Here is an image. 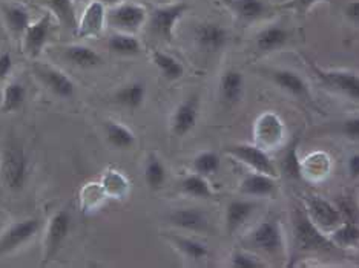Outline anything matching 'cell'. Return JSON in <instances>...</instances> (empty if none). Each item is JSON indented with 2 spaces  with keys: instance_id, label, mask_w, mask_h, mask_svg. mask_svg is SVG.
<instances>
[{
  "instance_id": "6da1fadb",
  "label": "cell",
  "mask_w": 359,
  "mask_h": 268,
  "mask_svg": "<svg viewBox=\"0 0 359 268\" xmlns=\"http://www.w3.org/2000/svg\"><path fill=\"white\" fill-rule=\"evenodd\" d=\"M31 175V162L27 150L15 141L6 143L0 152V181L10 192H20Z\"/></svg>"
},
{
  "instance_id": "7a4b0ae2",
  "label": "cell",
  "mask_w": 359,
  "mask_h": 268,
  "mask_svg": "<svg viewBox=\"0 0 359 268\" xmlns=\"http://www.w3.org/2000/svg\"><path fill=\"white\" fill-rule=\"evenodd\" d=\"M293 229V251L295 253H309V251H332L338 248L330 241L329 237H324L320 227L312 218L309 216L306 209H295L292 215Z\"/></svg>"
},
{
  "instance_id": "3957f363",
  "label": "cell",
  "mask_w": 359,
  "mask_h": 268,
  "mask_svg": "<svg viewBox=\"0 0 359 268\" xmlns=\"http://www.w3.org/2000/svg\"><path fill=\"white\" fill-rule=\"evenodd\" d=\"M306 62L323 87L359 104V74L348 69H324L310 59Z\"/></svg>"
},
{
  "instance_id": "277c9868",
  "label": "cell",
  "mask_w": 359,
  "mask_h": 268,
  "mask_svg": "<svg viewBox=\"0 0 359 268\" xmlns=\"http://www.w3.org/2000/svg\"><path fill=\"white\" fill-rule=\"evenodd\" d=\"M191 10L186 2H169L157 5L148 15L149 28L155 36L170 42L174 38L178 22Z\"/></svg>"
},
{
  "instance_id": "5b68a950",
  "label": "cell",
  "mask_w": 359,
  "mask_h": 268,
  "mask_svg": "<svg viewBox=\"0 0 359 268\" xmlns=\"http://www.w3.org/2000/svg\"><path fill=\"white\" fill-rule=\"evenodd\" d=\"M148 10L140 3L121 2L108 10V27L118 32L137 34L148 23Z\"/></svg>"
},
{
  "instance_id": "8992f818",
  "label": "cell",
  "mask_w": 359,
  "mask_h": 268,
  "mask_svg": "<svg viewBox=\"0 0 359 268\" xmlns=\"http://www.w3.org/2000/svg\"><path fill=\"white\" fill-rule=\"evenodd\" d=\"M248 244L263 253L278 256L284 251V234L276 218H267L249 233Z\"/></svg>"
},
{
  "instance_id": "52a82bcc",
  "label": "cell",
  "mask_w": 359,
  "mask_h": 268,
  "mask_svg": "<svg viewBox=\"0 0 359 268\" xmlns=\"http://www.w3.org/2000/svg\"><path fill=\"white\" fill-rule=\"evenodd\" d=\"M226 152L235 160L243 162L244 166L250 167L254 172L266 174L273 178L280 175L278 169H276V164L272 161V158L269 157L266 150L263 148H259V146L240 143V144L229 146V148L226 149Z\"/></svg>"
},
{
  "instance_id": "ba28073f",
  "label": "cell",
  "mask_w": 359,
  "mask_h": 268,
  "mask_svg": "<svg viewBox=\"0 0 359 268\" xmlns=\"http://www.w3.org/2000/svg\"><path fill=\"white\" fill-rule=\"evenodd\" d=\"M40 230V221L36 218H27L11 224L0 234V256L14 253L36 237Z\"/></svg>"
},
{
  "instance_id": "9c48e42d",
  "label": "cell",
  "mask_w": 359,
  "mask_h": 268,
  "mask_svg": "<svg viewBox=\"0 0 359 268\" xmlns=\"http://www.w3.org/2000/svg\"><path fill=\"white\" fill-rule=\"evenodd\" d=\"M72 218L68 210H59L50 219L45 233V244H43V264L53 261V258L59 253L67 241L69 230H71Z\"/></svg>"
},
{
  "instance_id": "30bf717a",
  "label": "cell",
  "mask_w": 359,
  "mask_h": 268,
  "mask_svg": "<svg viewBox=\"0 0 359 268\" xmlns=\"http://www.w3.org/2000/svg\"><path fill=\"white\" fill-rule=\"evenodd\" d=\"M263 76L271 80L275 86H278L283 92L295 97L297 100L312 103V94H310L307 81L298 72L284 68H273L263 69Z\"/></svg>"
},
{
  "instance_id": "8fae6325",
  "label": "cell",
  "mask_w": 359,
  "mask_h": 268,
  "mask_svg": "<svg viewBox=\"0 0 359 268\" xmlns=\"http://www.w3.org/2000/svg\"><path fill=\"white\" fill-rule=\"evenodd\" d=\"M53 29V14L46 13L36 22H31V25L23 34V51L29 59H39L40 54L45 50L48 38L51 36Z\"/></svg>"
},
{
  "instance_id": "7c38bea8",
  "label": "cell",
  "mask_w": 359,
  "mask_h": 268,
  "mask_svg": "<svg viewBox=\"0 0 359 268\" xmlns=\"http://www.w3.org/2000/svg\"><path fill=\"white\" fill-rule=\"evenodd\" d=\"M108 25V10L102 0H91L77 22V36L80 38L99 37Z\"/></svg>"
},
{
  "instance_id": "4fadbf2b",
  "label": "cell",
  "mask_w": 359,
  "mask_h": 268,
  "mask_svg": "<svg viewBox=\"0 0 359 268\" xmlns=\"http://www.w3.org/2000/svg\"><path fill=\"white\" fill-rule=\"evenodd\" d=\"M229 31L217 22H201L194 28V40L201 51L218 52L229 43Z\"/></svg>"
},
{
  "instance_id": "5bb4252c",
  "label": "cell",
  "mask_w": 359,
  "mask_h": 268,
  "mask_svg": "<svg viewBox=\"0 0 359 268\" xmlns=\"http://www.w3.org/2000/svg\"><path fill=\"white\" fill-rule=\"evenodd\" d=\"M34 72L39 80L45 85V87L50 89L54 95L60 97V99H71V97H74L76 83L59 68L46 63H37L34 64Z\"/></svg>"
},
{
  "instance_id": "9a60e30c",
  "label": "cell",
  "mask_w": 359,
  "mask_h": 268,
  "mask_svg": "<svg viewBox=\"0 0 359 268\" xmlns=\"http://www.w3.org/2000/svg\"><path fill=\"white\" fill-rule=\"evenodd\" d=\"M200 117V97L191 95L175 108L170 118V131L177 136H184L197 126Z\"/></svg>"
},
{
  "instance_id": "2e32d148",
  "label": "cell",
  "mask_w": 359,
  "mask_h": 268,
  "mask_svg": "<svg viewBox=\"0 0 359 268\" xmlns=\"http://www.w3.org/2000/svg\"><path fill=\"white\" fill-rule=\"evenodd\" d=\"M304 202L309 216L320 229H337L342 223L339 210L325 198L310 195V197H304Z\"/></svg>"
},
{
  "instance_id": "e0dca14e",
  "label": "cell",
  "mask_w": 359,
  "mask_h": 268,
  "mask_svg": "<svg viewBox=\"0 0 359 268\" xmlns=\"http://www.w3.org/2000/svg\"><path fill=\"white\" fill-rule=\"evenodd\" d=\"M229 11L236 22L243 25H249L259 19H263L269 11L266 0H217Z\"/></svg>"
},
{
  "instance_id": "ac0fdd59",
  "label": "cell",
  "mask_w": 359,
  "mask_h": 268,
  "mask_svg": "<svg viewBox=\"0 0 359 268\" xmlns=\"http://www.w3.org/2000/svg\"><path fill=\"white\" fill-rule=\"evenodd\" d=\"M0 14H2L6 29L15 38H22L32 22L25 3L15 2V0L0 3Z\"/></svg>"
},
{
  "instance_id": "d6986e66",
  "label": "cell",
  "mask_w": 359,
  "mask_h": 268,
  "mask_svg": "<svg viewBox=\"0 0 359 268\" xmlns=\"http://www.w3.org/2000/svg\"><path fill=\"white\" fill-rule=\"evenodd\" d=\"M168 223L186 232H205L209 229L208 215L195 207L174 209L168 215Z\"/></svg>"
},
{
  "instance_id": "ffe728a7",
  "label": "cell",
  "mask_w": 359,
  "mask_h": 268,
  "mask_svg": "<svg viewBox=\"0 0 359 268\" xmlns=\"http://www.w3.org/2000/svg\"><path fill=\"white\" fill-rule=\"evenodd\" d=\"M255 135L257 143L259 148L267 149L272 148L276 143L283 140L284 135V126L280 117L273 112H266L261 115L257 121L255 126Z\"/></svg>"
},
{
  "instance_id": "44dd1931",
  "label": "cell",
  "mask_w": 359,
  "mask_h": 268,
  "mask_svg": "<svg viewBox=\"0 0 359 268\" xmlns=\"http://www.w3.org/2000/svg\"><path fill=\"white\" fill-rule=\"evenodd\" d=\"M290 40V31L280 25V23H272L266 28L261 29L255 37L257 52L261 55L271 54L281 50Z\"/></svg>"
},
{
  "instance_id": "7402d4cb",
  "label": "cell",
  "mask_w": 359,
  "mask_h": 268,
  "mask_svg": "<svg viewBox=\"0 0 359 268\" xmlns=\"http://www.w3.org/2000/svg\"><path fill=\"white\" fill-rule=\"evenodd\" d=\"M258 204L254 199H232L226 207V230L229 234L238 232L254 216Z\"/></svg>"
},
{
  "instance_id": "603a6c76",
  "label": "cell",
  "mask_w": 359,
  "mask_h": 268,
  "mask_svg": "<svg viewBox=\"0 0 359 268\" xmlns=\"http://www.w3.org/2000/svg\"><path fill=\"white\" fill-rule=\"evenodd\" d=\"M276 190L275 178L266 174L250 172L243 176L240 183V193L244 197H255V198H266L271 197Z\"/></svg>"
},
{
  "instance_id": "cb8c5ba5",
  "label": "cell",
  "mask_w": 359,
  "mask_h": 268,
  "mask_svg": "<svg viewBox=\"0 0 359 268\" xmlns=\"http://www.w3.org/2000/svg\"><path fill=\"white\" fill-rule=\"evenodd\" d=\"M244 77L240 71L227 69L219 78V95L224 103L235 104L243 99Z\"/></svg>"
},
{
  "instance_id": "d4e9b609",
  "label": "cell",
  "mask_w": 359,
  "mask_h": 268,
  "mask_svg": "<svg viewBox=\"0 0 359 268\" xmlns=\"http://www.w3.org/2000/svg\"><path fill=\"white\" fill-rule=\"evenodd\" d=\"M104 135H106V138H108L111 146H114L116 149H121V150H128L130 148H134L137 143L135 134L130 131L126 125L120 123V121H116V120L106 121Z\"/></svg>"
},
{
  "instance_id": "484cf974",
  "label": "cell",
  "mask_w": 359,
  "mask_h": 268,
  "mask_svg": "<svg viewBox=\"0 0 359 268\" xmlns=\"http://www.w3.org/2000/svg\"><path fill=\"white\" fill-rule=\"evenodd\" d=\"M63 54L69 63L83 69L97 68L102 64V55L86 45H68Z\"/></svg>"
},
{
  "instance_id": "4316f807",
  "label": "cell",
  "mask_w": 359,
  "mask_h": 268,
  "mask_svg": "<svg viewBox=\"0 0 359 268\" xmlns=\"http://www.w3.org/2000/svg\"><path fill=\"white\" fill-rule=\"evenodd\" d=\"M298 146H299V135L293 136L292 140L285 146V149L281 152L278 158V174H284L292 180H299L301 178V164L298 160Z\"/></svg>"
},
{
  "instance_id": "83f0119b",
  "label": "cell",
  "mask_w": 359,
  "mask_h": 268,
  "mask_svg": "<svg viewBox=\"0 0 359 268\" xmlns=\"http://www.w3.org/2000/svg\"><path fill=\"white\" fill-rule=\"evenodd\" d=\"M151 60L155 64V68L160 71V74L169 81H177L184 76V66L183 63L174 55H170L165 51L152 50L151 51Z\"/></svg>"
},
{
  "instance_id": "f1b7e54d",
  "label": "cell",
  "mask_w": 359,
  "mask_h": 268,
  "mask_svg": "<svg viewBox=\"0 0 359 268\" xmlns=\"http://www.w3.org/2000/svg\"><path fill=\"white\" fill-rule=\"evenodd\" d=\"M106 197L114 199H123L129 193V181L123 172L117 169L104 170L100 180Z\"/></svg>"
},
{
  "instance_id": "f546056e",
  "label": "cell",
  "mask_w": 359,
  "mask_h": 268,
  "mask_svg": "<svg viewBox=\"0 0 359 268\" xmlns=\"http://www.w3.org/2000/svg\"><path fill=\"white\" fill-rule=\"evenodd\" d=\"M108 48L117 55L134 57L142 52V42L135 37V34L116 31L108 38Z\"/></svg>"
},
{
  "instance_id": "4dcf8cb0",
  "label": "cell",
  "mask_w": 359,
  "mask_h": 268,
  "mask_svg": "<svg viewBox=\"0 0 359 268\" xmlns=\"http://www.w3.org/2000/svg\"><path fill=\"white\" fill-rule=\"evenodd\" d=\"M43 3L65 28H77L76 0H43Z\"/></svg>"
},
{
  "instance_id": "1f68e13d",
  "label": "cell",
  "mask_w": 359,
  "mask_h": 268,
  "mask_svg": "<svg viewBox=\"0 0 359 268\" xmlns=\"http://www.w3.org/2000/svg\"><path fill=\"white\" fill-rule=\"evenodd\" d=\"M170 242L174 244V247L182 253L184 258L191 259V261H203L209 256V248L205 242H201L195 238L189 237H170Z\"/></svg>"
},
{
  "instance_id": "d6a6232c",
  "label": "cell",
  "mask_w": 359,
  "mask_h": 268,
  "mask_svg": "<svg viewBox=\"0 0 359 268\" xmlns=\"http://www.w3.org/2000/svg\"><path fill=\"white\" fill-rule=\"evenodd\" d=\"M146 100V86L142 81H133L121 86L116 92V101L128 109H138Z\"/></svg>"
},
{
  "instance_id": "836d02e7",
  "label": "cell",
  "mask_w": 359,
  "mask_h": 268,
  "mask_svg": "<svg viewBox=\"0 0 359 268\" xmlns=\"http://www.w3.org/2000/svg\"><path fill=\"white\" fill-rule=\"evenodd\" d=\"M27 100V87L20 81H11L8 83L2 92L0 100V111L4 113H10L19 111Z\"/></svg>"
},
{
  "instance_id": "e575fe53",
  "label": "cell",
  "mask_w": 359,
  "mask_h": 268,
  "mask_svg": "<svg viewBox=\"0 0 359 268\" xmlns=\"http://www.w3.org/2000/svg\"><path fill=\"white\" fill-rule=\"evenodd\" d=\"M166 166L157 153H149L144 164V181L151 190H158L166 183Z\"/></svg>"
},
{
  "instance_id": "d590c367",
  "label": "cell",
  "mask_w": 359,
  "mask_h": 268,
  "mask_svg": "<svg viewBox=\"0 0 359 268\" xmlns=\"http://www.w3.org/2000/svg\"><path fill=\"white\" fill-rule=\"evenodd\" d=\"M180 188H182L183 193L189 195V197H194V198L209 199L214 197V190H212L208 178L197 172L187 175L182 181V184H180Z\"/></svg>"
},
{
  "instance_id": "8d00e7d4",
  "label": "cell",
  "mask_w": 359,
  "mask_h": 268,
  "mask_svg": "<svg viewBox=\"0 0 359 268\" xmlns=\"http://www.w3.org/2000/svg\"><path fill=\"white\" fill-rule=\"evenodd\" d=\"M329 238L338 248L353 247L359 242V224L352 221L341 223Z\"/></svg>"
},
{
  "instance_id": "74e56055",
  "label": "cell",
  "mask_w": 359,
  "mask_h": 268,
  "mask_svg": "<svg viewBox=\"0 0 359 268\" xmlns=\"http://www.w3.org/2000/svg\"><path fill=\"white\" fill-rule=\"evenodd\" d=\"M219 166H222V160H219V155L214 150L200 152L198 155L194 158V162H192V167L195 172L206 178L215 175L219 170Z\"/></svg>"
},
{
  "instance_id": "f35d334b",
  "label": "cell",
  "mask_w": 359,
  "mask_h": 268,
  "mask_svg": "<svg viewBox=\"0 0 359 268\" xmlns=\"http://www.w3.org/2000/svg\"><path fill=\"white\" fill-rule=\"evenodd\" d=\"M231 267L233 268H261L264 264L254 255L248 253V251H235L231 256Z\"/></svg>"
},
{
  "instance_id": "ab89813d",
  "label": "cell",
  "mask_w": 359,
  "mask_h": 268,
  "mask_svg": "<svg viewBox=\"0 0 359 268\" xmlns=\"http://www.w3.org/2000/svg\"><path fill=\"white\" fill-rule=\"evenodd\" d=\"M321 2H332V0H289V2H285L281 5L283 10H287L295 13L297 15H306L316 3H321Z\"/></svg>"
},
{
  "instance_id": "60d3db41",
  "label": "cell",
  "mask_w": 359,
  "mask_h": 268,
  "mask_svg": "<svg viewBox=\"0 0 359 268\" xmlns=\"http://www.w3.org/2000/svg\"><path fill=\"white\" fill-rule=\"evenodd\" d=\"M341 134L348 140L359 141V117L347 118L341 123Z\"/></svg>"
},
{
  "instance_id": "b9f144b4",
  "label": "cell",
  "mask_w": 359,
  "mask_h": 268,
  "mask_svg": "<svg viewBox=\"0 0 359 268\" xmlns=\"http://www.w3.org/2000/svg\"><path fill=\"white\" fill-rule=\"evenodd\" d=\"M13 71V57L10 52L0 54V80H5Z\"/></svg>"
},
{
  "instance_id": "7bdbcfd3",
  "label": "cell",
  "mask_w": 359,
  "mask_h": 268,
  "mask_svg": "<svg viewBox=\"0 0 359 268\" xmlns=\"http://www.w3.org/2000/svg\"><path fill=\"white\" fill-rule=\"evenodd\" d=\"M344 14L350 22L355 23L356 27H359V0H353V2H350L344 8Z\"/></svg>"
},
{
  "instance_id": "ee69618b",
  "label": "cell",
  "mask_w": 359,
  "mask_h": 268,
  "mask_svg": "<svg viewBox=\"0 0 359 268\" xmlns=\"http://www.w3.org/2000/svg\"><path fill=\"white\" fill-rule=\"evenodd\" d=\"M347 172L353 180L355 178H359V153H355V155L347 160Z\"/></svg>"
},
{
  "instance_id": "f6af8a7d",
  "label": "cell",
  "mask_w": 359,
  "mask_h": 268,
  "mask_svg": "<svg viewBox=\"0 0 359 268\" xmlns=\"http://www.w3.org/2000/svg\"><path fill=\"white\" fill-rule=\"evenodd\" d=\"M154 3H157V5H163V3H169V2H172V0H152Z\"/></svg>"
},
{
  "instance_id": "bcb514c9",
  "label": "cell",
  "mask_w": 359,
  "mask_h": 268,
  "mask_svg": "<svg viewBox=\"0 0 359 268\" xmlns=\"http://www.w3.org/2000/svg\"><path fill=\"white\" fill-rule=\"evenodd\" d=\"M15 2H22V3H28L29 0H15Z\"/></svg>"
},
{
  "instance_id": "7dc6e473",
  "label": "cell",
  "mask_w": 359,
  "mask_h": 268,
  "mask_svg": "<svg viewBox=\"0 0 359 268\" xmlns=\"http://www.w3.org/2000/svg\"><path fill=\"white\" fill-rule=\"evenodd\" d=\"M76 2H80V0H76Z\"/></svg>"
}]
</instances>
